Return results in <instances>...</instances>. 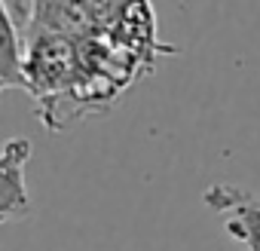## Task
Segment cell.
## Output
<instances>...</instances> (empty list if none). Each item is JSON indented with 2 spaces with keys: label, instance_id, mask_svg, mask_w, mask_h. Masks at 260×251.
Segmentation results:
<instances>
[{
  "label": "cell",
  "instance_id": "obj_1",
  "mask_svg": "<svg viewBox=\"0 0 260 251\" xmlns=\"http://www.w3.org/2000/svg\"><path fill=\"white\" fill-rule=\"evenodd\" d=\"M202 202L211 211L226 214L223 217L226 236L242 242L248 251H260V199H254L248 190H242L236 184L214 181L202 193Z\"/></svg>",
  "mask_w": 260,
  "mask_h": 251
},
{
  "label": "cell",
  "instance_id": "obj_2",
  "mask_svg": "<svg viewBox=\"0 0 260 251\" xmlns=\"http://www.w3.org/2000/svg\"><path fill=\"white\" fill-rule=\"evenodd\" d=\"M31 141L28 138H10L0 156V224L25 221L34 211L31 193L25 187V166L31 160Z\"/></svg>",
  "mask_w": 260,
  "mask_h": 251
},
{
  "label": "cell",
  "instance_id": "obj_3",
  "mask_svg": "<svg viewBox=\"0 0 260 251\" xmlns=\"http://www.w3.org/2000/svg\"><path fill=\"white\" fill-rule=\"evenodd\" d=\"M4 10V52H0V89H25V28L16 22V10L0 4Z\"/></svg>",
  "mask_w": 260,
  "mask_h": 251
}]
</instances>
